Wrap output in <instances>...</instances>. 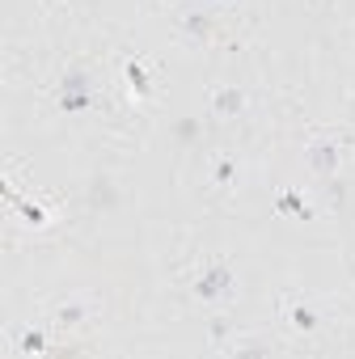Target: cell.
Returning <instances> with one entry per match:
<instances>
[{
	"label": "cell",
	"mask_w": 355,
	"mask_h": 359,
	"mask_svg": "<svg viewBox=\"0 0 355 359\" xmlns=\"http://www.w3.org/2000/svg\"><path fill=\"white\" fill-rule=\"evenodd\" d=\"M191 292H195V300H203V304H229L233 292H237V275L229 271V262H212V266L191 283Z\"/></svg>",
	"instance_id": "cell-1"
},
{
	"label": "cell",
	"mask_w": 355,
	"mask_h": 359,
	"mask_svg": "<svg viewBox=\"0 0 355 359\" xmlns=\"http://www.w3.org/2000/svg\"><path fill=\"white\" fill-rule=\"evenodd\" d=\"M304 161H309V173L334 177L338 173V140H313L309 152H304Z\"/></svg>",
	"instance_id": "cell-2"
},
{
	"label": "cell",
	"mask_w": 355,
	"mask_h": 359,
	"mask_svg": "<svg viewBox=\"0 0 355 359\" xmlns=\"http://www.w3.org/2000/svg\"><path fill=\"white\" fill-rule=\"evenodd\" d=\"M208 106H212V114H216V118H237V114L250 106V97H246V89L225 85V89H216V93L208 97Z\"/></svg>",
	"instance_id": "cell-3"
},
{
	"label": "cell",
	"mask_w": 355,
	"mask_h": 359,
	"mask_svg": "<svg viewBox=\"0 0 355 359\" xmlns=\"http://www.w3.org/2000/svg\"><path fill=\"white\" fill-rule=\"evenodd\" d=\"M93 309H98V300H89V296H76V300H64V304L55 309V325H64V330H76V325H89V317H93Z\"/></svg>",
	"instance_id": "cell-4"
},
{
	"label": "cell",
	"mask_w": 355,
	"mask_h": 359,
	"mask_svg": "<svg viewBox=\"0 0 355 359\" xmlns=\"http://www.w3.org/2000/svg\"><path fill=\"white\" fill-rule=\"evenodd\" d=\"M275 212H279V216H296V220H304V224L313 220V208L304 203V195H300L296 187H283V191L275 195Z\"/></svg>",
	"instance_id": "cell-5"
},
{
	"label": "cell",
	"mask_w": 355,
	"mask_h": 359,
	"mask_svg": "<svg viewBox=\"0 0 355 359\" xmlns=\"http://www.w3.org/2000/svg\"><path fill=\"white\" fill-rule=\"evenodd\" d=\"M123 76H127V85L135 89V97H148V93H152V81H148V68H144L140 60H123Z\"/></svg>",
	"instance_id": "cell-6"
},
{
	"label": "cell",
	"mask_w": 355,
	"mask_h": 359,
	"mask_svg": "<svg viewBox=\"0 0 355 359\" xmlns=\"http://www.w3.org/2000/svg\"><path fill=\"white\" fill-rule=\"evenodd\" d=\"M237 173H241V165H237V156H233V152L216 156V165H212V177H216V187H233V182H237Z\"/></svg>",
	"instance_id": "cell-7"
},
{
	"label": "cell",
	"mask_w": 355,
	"mask_h": 359,
	"mask_svg": "<svg viewBox=\"0 0 355 359\" xmlns=\"http://www.w3.org/2000/svg\"><path fill=\"white\" fill-rule=\"evenodd\" d=\"M288 321H292L300 334H313V330L321 325V313H313L309 304H292V309H288Z\"/></svg>",
	"instance_id": "cell-8"
},
{
	"label": "cell",
	"mask_w": 355,
	"mask_h": 359,
	"mask_svg": "<svg viewBox=\"0 0 355 359\" xmlns=\"http://www.w3.org/2000/svg\"><path fill=\"white\" fill-rule=\"evenodd\" d=\"M182 34H187V43H203V39L212 34V26H208L203 13H187V18H182Z\"/></svg>",
	"instance_id": "cell-9"
},
{
	"label": "cell",
	"mask_w": 355,
	"mask_h": 359,
	"mask_svg": "<svg viewBox=\"0 0 355 359\" xmlns=\"http://www.w3.org/2000/svg\"><path fill=\"white\" fill-rule=\"evenodd\" d=\"M55 106H60L64 114H81V110L93 106V89H89V93H55Z\"/></svg>",
	"instance_id": "cell-10"
},
{
	"label": "cell",
	"mask_w": 355,
	"mask_h": 359,
	"mask_svg": "<svg viewBox=\"0 0 355 359\" xmlns=\"http://www.w3.org/2000/svg\"><path fill=\"white\" fill-rule=\"evenodd\" d=\"M60 93H89V72H85V68H72V72H64V81H60Z\"/></svg>",
	"instance_id": "cell-11"
},
{
	"label": "cell",
	"mask_w": 355,
	"mask_h": 359,
	"mask_svg": "<svg viewBox=\"0 0 355 359\" xmlns=\"http://www.w3.org/2000/svg\"><path fill=\"white\" fill-rule=\"evenodd\" d=\"M18 346H22V355H43V351H47V334H43V330H26V334L18 338Z\"/></svg>",
	"instance_id": "cell-12"
},
{
	"label": "cell",
	"mask_w": 355,
	"mask_h": 359,
	"mask_svg": "<svg viewBox=\"0 0 355 359\" xmlns=\"http://www.w3.org/2000/svg\"><path fill=\"white\" fill-rule=\"evenodd\" d=\"M13 208H18V216H26L30 224H47V212H43L39 203H26V199H13Z\"/></svg>",
	"instance_id": "cell-13"
},
{
	"label": "cell",
	"mask_w": 355,
	"mask_h": 359,
	"mask_svg": "<svg viewBox=\"0 0 355 359\" xmlns=\"http://www.w3.org/2000/svg\"><path fill=\"white\" fill-rule=\"evenodd\" d=\"M195 135H199V118H178V123H173V140L191 144Z\"/></svg>",
	"instance_id": "cell-14"
},
{
	"label": "cell",
	"mask_w": 355,
	"mask_h": 359,
	"mask_svg": "<svg viewBox=\"0 0 355 359\" xmlns=\"http://www.w3.org/2000/svg\"><path fill=\"white\" fill-rule=\"evenodd\" d=\"M229 334H233V325H229V317H212V330H208V342H212V346H220V342H225Z\"/></svg>",
	"instance_id": "cell-15"
},
{
	"label": "cell",
	"mask_w": 355,
	"mask_h": 359,
	"mask_svg": "<svg viewBox=\"0 0 355 359\" xmlns=\"http://www.w3.org/2000/svg\"><path fill=\"white\" fill-rule=\"evenodd\" d=\"M195 5H225V0H195Z\"/></svg>",
	"instance_id": "cell-16"
},
{
	"label": "cell",
	"mask_w": 355,
	"mask_h": 359,
	"mask_svg": "<svg viewBox=\"0 0 355 359\" xmlns=\"http://www.w3.org/2000/svg\"><path fill=\"white\" fill-rule=\"evenodd\" d=\"M225 5H241V0H225Z\"/></svg>",
	"instance_id": "cell-17"
},
{
	"label": "cell",
	"mask_w": 355,
	"mask_h": 359,
	"mask_svg": "<svg viewBox=\"0 0 355 359\" xmlns=\"http://www.w3.org/2000/svg\"><path fill=\"white\" fill-rule=\"evenodd\" d=\"M47 5H55V0H47Z\"/></svg>",
	"instance_id": "cell-18"
}]
</instances>
